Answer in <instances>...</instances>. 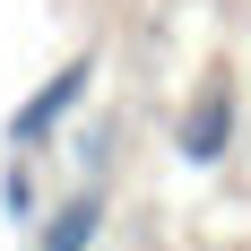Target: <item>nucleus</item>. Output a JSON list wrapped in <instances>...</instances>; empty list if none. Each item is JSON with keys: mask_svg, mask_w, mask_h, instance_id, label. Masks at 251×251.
<instances>
[{"mask_svg": "<svg viewBox=\"0 0 251 251\" xmlns=\"http://www.w3.org/2000/svg\"><path fill=\"white\" fill-rule=\"evenodd\" d=\"M96 52H70V61H61V70L44 78V87H35V96L18 104V113H9V148H52V139H61V130L78 122V113H87V96H96Z\"/></svg>", "mask_w": 251, "mask_h": 251, "instance_id": "nucleus-1", "label": "nucleus"}, {"mask_svg": "<svg viewBox=\"0 0 251 251\" xmlns=\"http://www.w3.org/2000/svg\"><path fill=\"white\" fill-rule=\"evenodd\" d=\"M234 130H243V104H234L226 78H208L200 96L182 104V122H174V156L191 165V174H217V165L234 156Z\"/></svg>", "mask_w": 251, "mask_h": 251, "instance_id": "nucleus-2", "label": "nucleus"}, {"mask_svg": "<svg viewBox=\"0 0 251 251\" xmlns=\"http://www.w3.org/2000/svg\"><path fill=\"white\" fill-rule=\"evenodd\" d=\"M96 234H104V174H87L70 200L35 217V251H96Z\"/></svg>", "mask_w": 251, "mask_h": 251, "instance_id": "nucleus-3", "label": "nucleus"}, {"mask_svg": "<svg viewBox=\"0 0 251 251\" xmlns=\"http://www.w3.org/2000/svg\"><path fill=\"white\" fill-rule=\"evenodd\" d=\"M0 208H9V217H18V226H35V217H44V200H35V156H9V174H0Z\"/></svg>", "mask_w": 251, "mask_h": 251, "instance_id": "nucleus-4", "label": "nucleus"}, {"mask_svg": "<svg viewBox=\"0 0 251 251\" xmlns=\"http://www.w3.org/2000/svg\"><path fill=\"white\" fill-rule=\"evenodd\" d=\"M104 148H113V139H104V130H87V139H78V174H104V165H113Z\"/></svg>", "mask_w": 251, "mask_h": 251, "instance_id": "nucleus-5", "label": "nucleus"}]
</instances>
